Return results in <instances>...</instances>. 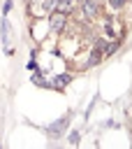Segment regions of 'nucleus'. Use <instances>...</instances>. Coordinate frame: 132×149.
I'll return each mask as SVG.
<instances>
[{"label":"nucleus","instance_id":"nucleus-1","mask_svg":"<svg viewBox=\"0 0 132 149\" xmlns=\"http://www.w3.org/2000/svg\"><path fill=\"white\" fill-rule=\"evenodd\" d=\"M65 21H67L65 12H51V16H49V26H51V30H56V33H60V30L65 28Z\"/></svg>","mask_w":132,"mask_h":149},{"label":"nucleus","instance_id":"nucleus-2","mask_svg":"<svg viewBox=\"0 0 132 149\" xmlns=\"http://www.w3.org/2000/svg\"><path fill=\"white\" fill-rule=\"evenodd\" d=\"M67 123H69V116H67V114H65V116H63V119H58V121H56V123H51V126H49V128H46V130H49V133H51V135H56V137H58V135H63V130H65V128H67Z\"/></svg>","mask_w":132,"mask_h":149},{"label":"nucleus","instance_id":"nucleus-3","mask_svg":"<svg viewBox=\"0 0 132 149\" xmlns=\"http://www.w3.org/2000/svg\"><path fill=\"white\" fill-rule=\"evenodd\" d=\"M83 14H86L88 19H93V16L97 14V5H95V0H86V2H83Z\"/></svg>","mask_w":132,"mask_h":149},{"label":"nucleus","instance_id":"nucleus-4","mask_svg":"<svg viewBox=\"0 0 132 149\" xmlns=\"http://www.w3.org/2000/svg\"><path fill=\"white\" fill-rule=\"evenodd\" d=\"M2 44H9V21L2 19Z\"/></svg>","mask_w":132,"mask_h":149},{"label":"nucleus","instance_id":"nucleus-5","mask_svg":"<svg viewBox=\"0 0 132 149\" xmlns=\"http://www.w3.org/2000/svg\"><path fill=\"white\" fill-rule=\"evenodd\" d=\"M69 81H72V77H69V74H60V77H58V79L53 81V86H58V88H63V86H67Z\"/></svg>","mask_w":132,"mask_h":149},{"label":"nucleus","instance_id":"nucleus-6","mask_svg":"<svg viewBox=\"0 0 132 149\" xmlns=\"http://www.w3.org/2000/svg\"><path fill=\"white\" fill-rule=\"evenodd\" d=\"M100 61H102V54H100V49L95 47V49H93V54H90V63H93V65H97Z\"/></svg>","mask_w":132,"mask_h":149},{"label":"nucleus","instance_id":"nucleus-7","mask_svg":"<svg viewBox=\"0 0 132 149\" xmlns=\"http://www.w3.org/2000/svg\"><path fill=\"white\" fill-rule=\"evenodd\" d=\"M69 142H72V144H76V142H79V133H76V130L69 135Z\"/></svg>","mask_w":132,"mask_h":149},{"label":"nucleus","instance_id":"nucleus-8","mask_svg":"<svg viewBox=\"0 0 132 149\" xmlns=\"http://www.w3.org/2000/svg\"><path fill=\"white\" fill-rule=\"evenodd\" d=\"M56 2H58V0H44V7H46V9H53Z\"/></svg>","mask_w":132,"mask_h":149},{"label":"nucleus","instance_id":"nucleus-9","mask_svg":"<svg viewBox=\"0 0 132 149\" xmlns=\"http://www.w3.org/2000/svg\"><path fill=\"white\" fill-rule=\"evenodd\" d=\"M109 2H111V5H113V7H123V5H125V2H127V0H109Z\"/></svg>","mask_w":132,"mask_h":149},{"label":"nucleus","instance_id":"nucleus-10","mask_svg":"<svg viewBox=\"0 0 132 149\" xmlns=\"http://www.w3.org/2000/svg\"><path fill=\"white\" fill-rule=\"evenodd\" d=\"M58 2H63V5H72V2H76V0H58Z\"/></svg>","mask_w":132,"mask_h":149}]
</instances>
